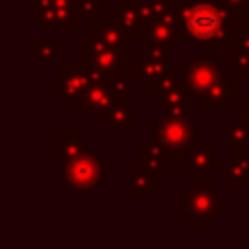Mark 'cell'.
I'll return each mask as SVG.
<instances>
[{
  "label": "cell",
  "instance_id": "cell-24",
  "mask_svg": "<svg viewBox=\"0 0 249 249\" xmlns=\"http://www.w3.org/2000/svg\"><path fill=\"white\" fill-rule=\"evenodd\" d=\"M179 83H181L179 74H177L175 70H173L171 74H166V77H162L158 83H153V86H151L149 90H146V92H149V99H151V101H160L164 94H166V92H171L173 88H175V86H179Z\"/></svg>",
  "mask_w": 249,
  "mask_h": 249
},
{
  "label": "cell",
  "instance_id": "cell-11",
  "mask_svg": "<svg viewBox=\"0 0 249 249\" xmlns=\"http://www.w3.org/2000/svg\"><path fill=\"white\" fill-rule=\"evenodd\" d=\"M219 177L228 184L230 190H247L249 188V146H230L228 158L221 160Z\"/></svg>",
  "mask_w": 249,
  "mask_h": 249
},
{
  "label": "cell",
  "instance_id": "cell-23",
  "mask_svg": "<svg viewBox=\"0 0 249 249\" xmlns=\"http://www.w3.org/2000/svg\"><path fill=\"white\" fill-rule=\"evenodd\" d=\"M219 138L228 142L230 146H241V149H247L249 146V123L238 118V121L230 123L228 127L221 129Z\"/></svg>",
  "mask_w": 249,
  "mask_h": 249
},
{
  "label": "cell",
  "instance_id": "cell-17",
  "mask_svg": "<svg viewBox=\"0 0 249 249\" xmlns=\"http://www.w3.org/2000/svg\"><path fill=\"white\" fill-rule=\"evenodd\" d=\"M107 18L109 20H114V22H118V24H121L129 35H131L133 42L140 39V33H142V29H144V24H146V22L142 20L140 11H138L136 0H121L118 7L112 9V11L107 13Z\"/></svg>",
  "mask_w": 249,
  "mask_h": 249
},
{
  "label": "cell",
  "instance_id": "cell-27",
  "mask_svg": "<svg viewBox=\"0 0 249 249\" xmlns=\"http://www.w3.org/2000/svg\"><path fill=\"white\" fill-rule=\"evenodd\" d=\"M236 103H238V118L249 123V90H247L245 96H241V99L236 101Z\"/></svg>",
  "mask_w": 249,
  "mask_h": 249
},
{
  "label": "cell",
  "instance_id": "cell-14",
  "mask_svg": "<svg viewBox=\"0 0 249 249\" xmlns=\"http://www.w3.org/2000/svg\"><path fill=\"white\" fill-rule=\"evenodd\" d=\"M221 151L210 146V140L206 138H199L195 142V146L190 149L188 158L184 160V164L179 166V171L186 173H212V171H219L221 166Z\"/></svg>",
  "mask_w": 249,
  "mask_h": 249
},
{
  "label": "cell",
  "instance_id": "cell-6",
  "mask_svg": "<svg viewBox=\"0 0 249 249\" xmlns=\"http://www.w3.org/2000/svg\"><path fill=\"white\" fill-rule=\"evenodd\" d=\"M127 83L129 79L124 77H105L101 81H94L86 90V94L77 101L72 112H88L90 121H107L116 101L131 99Z\"/></svg>",
  "mask_w": 249,
  "mask_h": 249
},
{
  "label": "cell",
  "instance_id": "cell-10",
  "mask_svg": "<svg viewBox=\"0 0 249 249\" xmlns=\"http://www.w3.org/2000/svg\"><path fill=\"white\" fill-rule=\"evenodd\" d=\"M241 99V79H228L208 88L199 96H195V103L201 112H225L234 101Z\"/></svg>",
  "mask_w": 249,
  "mask_h": 249
},
{
  "label": "cell",
  "instance_id": "cell-26",
  "mask_svg": "<svg viewBox=\"0 0 249 249\" xmlns=\"http://www.w3.org/2000/svg\"><path fill=\"white\" fill-rule=\"evenodd\" d=\"M51 7H53V0H31V4H29V16H31V20L37 22L39 18H42Z\"/></svg>",
  "mask_w": 249,
  "mask_h": 249
},
{
  "label": "cell",
  "instance_id": "cell-7",
  "mask_svg": "<svg viewBox=\"0 0 249 249\" xmlns=\"http://www.w3.org/2000/svg\"><path fill=\"white\" fill-rule=\"evenodd\" d=\"M79 57L101 70L107 77H124V79H136L138 59L131 55H124L123 51H116L112 46L96 42V39L88 37L79 42Z\"/></svg>",
  "mask_w": 249,
  "mask_h": 249
},
{
  "label": "cell",
  "instance_id": "cell-12",
  "mask_svg": "<svg viewBox=\"0 0 249 249\" xmlns=\"http://www.w3.org/2000/svg\"><path fill=\"white\" fill-rule=\"evenodd\" d=\"M88 33L92 39L105 44V46H112L116 51H123L124 55H131V35L123 29L118 22L109 20V18H96V20L88 22ZM133 57V55H131Z\"/></svg>",
  "mask_w": 249,
  "mask_h": 249
},
{
  "label": "cell",
  "instance_id": "cell-2",
  "mask_svg": "<svg viewBox=\"0 0 249 249\" xmlns=\"http://www.w3.org/2000/svg\"><path fill=\"white\" fill-rule=\"evenodd\" d=\"M219 179H212L210 173H188V186L177 190V216L190 230H206L230 208L228 199L219 195Z\"/></svg>",
  "mask_w": 249,
  "mask_h": 249
},
{
  "label": "cell",
  "instance_id": "cell-19",
  "mask_svg": "<svg viewBox=\"0 0 249 249\" xmlns=\"http://www.w3.org/2000/svg\"><path fill=\"white\" fill-rule=\"evenodd\" d=\"M59 51H61L59 39H31V44H29L31 61H35L42 72H46L53 66V61H57Z\"/></svg>",
  "mask_w": 249,
  "mask_h": 249
},
{
  "label": "cell",
  "instance_id": "cell-16",
  "mask_svg": "<svg viewBox=\"0 0 249 249\" xmlns=\"http://www.w3.org/2000/svg\"><path fill=\"white\" fill-rule=\"evenodd\" d=\"M138 70H136V81L140 90H149L153 83H158L162 77L171 74L175 70V57L171 59H144V57H136Z\"/></svg>",
  "mask_w": 249,
  "mask_h": 249
},
{
  "label": "cell",
  "instance_id": "cell-21",
  "mask_svg": "<svg viewBox=\"0 0 249 249\" xmlns=\"http://www.w3.org/2000/svg\"><path fill=\"white\" fill-rule=\"evenodd\" d=\"M228 55H230V61H228L230 72H236L241 81H249V29L243 33V37L230 48Z\"/></svg>",
  "mask_w": 249,
  "mask_h": 249
},
{
  "label": "cell",
  "instance_id": "cell-15",
  "mask_svg": "<svg viewBox=\"0 0 249 249\" xmlns=\"http://www.w3.org/2000/svg\"><path fill=\"white\" fill-rule=\"evenodd\" d=\"M138 162H140L142 168L146 171H153V173H164L171 168L173 158L166 153L162 144L153 140V138H140L138 140Z\"/></svg>",
  "mask_w": 249,
  "mask_h": 249
},
{
  "label": "cell",
  "instance_id": "cell-3",
  "mask_svg": "<svg viewBox=\"0 0 249 249\" xmlns=\"http://www.w3.org/2000/svg\"><path fill=\"white\" fill-rule=\"evenodd\" d=\"M149 138L166 149V153L177 162V168L188 158L190 149L199 140L197 121L188 114H162L149 121Z\"/></svg>",
  "mask_w": 249,
  "mask_h": 249
},
{
  "label": "cell",
  "instance_id": "cell-30",
  "mask_svg": "<svg viewBox=\"0 0 249 249\" xmlns=\"http://www.w3.org/2000/svg\"><path fill=\"white\" fill-rule=\"evenodd\" d=\"M247 18H249V7H247Z\"/></svg>",
  "mask_w": 249,
  "mask_h": 249
},
{
  "label": "cell",
  "instance_id": "cell-22",
  "mask_svg": "<svg viewBox=\"0 0 249 249\" xmlns=\"http://www.w3.org/2000/svg\"><path fill=\"white\" fill-rule=\"evenodd\" d=\"M160 105V112L162 114H188V107H190V92L186 90L184 83L175 86L171 92L162 96L158 101Z\"/></svg>",
  "mask_w": 249,
  "mask_h": 249
},
{
  "label": "cell",
  "instance_id": "cell-18",
  "mask_svg": "<svg viewBox=\"0 0 249 249\" xmlns=\"http://www.w3.org/2000/svg\"><path fill=\"white\" fill-rule=\"evenodd\" d=\"M127 177H129V199H133V201H146L160 188V173L146 171L142 166L131 168Z\"/></svg>",
  "mask_w": 249,
  "mask_h": 249
},
{
  "label": "cell",
  "instance_id": "cell-13",
  "mask_svg": "<svg viewBox=\"0 0 249 249\" xmlns=\"http://www.w3.org/2000/svg\"><path fill=\"white\" fill-rule=\"evenodd\" d=\"M90 149V140L83 138L79 129H61L57 133V138L51 140L48 155H51L53 162H64V160L70 158H79V155L88 153Z\"/></svg>",
  "mask_w": 249,
  "mask_h": 249
},
{
  "label": "cell",
  "instance_id": "cell-1",
  "mask_svg": "<svg viewBox=\"0 0 249 249\" xmlns=\"http://www.w3.org/2000/svg\"><path fill=\"white\" fill-rule=\"evenodd\" d=\"M175 13L184 39L208 44L210 51H230L249 29L245 9H232L219 0H175Z\"/></svg>",
  "mask_w": 249,
  "mask_h": 249
},
{
  "label": "cell",
  "instance_id": "cell-29",
  "mask_svg": "<svg viewBox=\"0 0 249 249\" xmlns=\"http://www.w3.org/2000/svg\"><path fill=\"white\" fill-rule=\"evenodd\" d=\"M112 2H121V0H112Z\"/></svg>",
  "mask_w": 249,
  "mask_h": 249
},
{
  "label": "cell",
  "instance_id": "cell-28",
  "mask_svg": "<svg viewBox=\"0 0 249 249\" xmlns=\"http://www.w3.org/2000/svg\"><path fill=\"white\" fill-rule=\"evenodd\" d=\"M219 2L228 4V7H232V9H245V11L249 7V0H219Z\"/></svg>",
  "mask_w": 249,
  "mask_h": 249
},
{
  "label": "cell",
  "instance_id": "cell-25",
  "mask_svg": "<svg viewBox=\"0 0 249 249\" xmlns=\"http://www.w3.org/2000/svg\"><path fill=\"white\" fill-rule=\"evenodd\" d=\"M74 11L81 22H92L101 18V0H77Z\"/></svg>",
  "mask_w": 249,
  "mask_h": 249
},
{
  "label": "cell",
  "instance_id": "cell-4",
  "mask_svg": "<svg viewBox=\"0 0 249 249\" xmlns=\"http://www.w3.org/2000/svg\"><path fill=\"white\" fill-rule=\"evenodd\" d=\"M109 162L101 151L90 149L79 158L59 162V188L61 190H94L107 177Z\"/></svg>",
  "mask_w": 249,
  "mask_h": 249
},
{
  "label": "cell",
  "instance_id": "cell-9",
  "mask_svg": "<svg viewBox=\"0 0 249 249\" xmlns=\"http://www.w3.org/2000/svg\"><path fill=\"white\" fill-rule=\"evenodd\" d=\"M138 42H146V44L164 48L168 53H177L181 42H184V33H181L177 13L173 11L168 16H160V18H153L151 22H146Z\"/></svg>",
  "mask_w": 249,
  "mask_h": 249
},
{
  "label": "cell",
  "instance_id": "cell-5",
  "mask_svg": "<svg viewBox=\"0 0 249 249\" xmlns=\"http://www.w3.org/2000/svg\"><path fill=\"white\" fill-rule=\"evenodd\" d=\"M107 74H103L101 70H96L94 66H90L88 61H83L81 57L77 59H61L59 61V77L53 79L48 83L53 92H57L64 103H68V107L72 109L77 105V101L86 94V90L94 81H101Z\"/></svg>",
  "mask_w": 249,
  "mask_h": 249
},
{
  "label": "cell",
  "instance_id": "cell-20",
  "mask_svg": "<svg viewBox=\"0 0 249 249\" xmlns=\"http://www.w3.org/2000/svg\"><path fill=\"white\" fill-rule=\"evenodd\" d=\"M107 124L112 129H140V114L131 107V99H121L114 103L112 112L107 116Z\"/></svg>",
  "mask_w": 249,
  "mask_h": 249
},
{
  "label": "cell",
  "instance_id": "cell-8",
  "mask_svg": "<svg viewBox=\"0 0 249 249\" xmlns=\"http://www.w3.org/2000/svg\"><path fill=\"white\" fill-rule=\"evenodd\" d=\"M175 72L193 99L225 79V70L210 59V48H201L195 59H175Z\"/></svg>",
  "mask_w": 249,
  "mask_h": 249
}]
</instances>
